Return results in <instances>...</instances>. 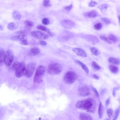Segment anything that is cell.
<instances>
[{"label": "cell", "mask_w": 120, "mask_h": 120, "mask_svg": "<svg viewBox=\"0 0 120 120\" xmlns=\"http://www.w3.org/2000/svg\"><path fill=\"white\" fill-rule=\"evenodd\" d=\"M107 113L109 119H111L112 118L114 117V112L112 109H109L107 111Z\"/></svg>", "instance_id": "29"}, {"label": "cell", "mask_w": 120, "mask_h": 120, "mask_svg": "<svg viewBox=\"0 0 120 120\" xmlns=\"http://www.w3.org/2000/svg\"><path fill=\"white\" fill-rule=\"evenodd\" d=\"M21 63L18 62V61L15 62L14 65H13V66H12V70H13L14 71H15L16 69L21 65Z\"/></svg>", "instance_id": "31"}, {"label": "cell", "mask_w": 120, "mask_h": 120, "mask_svg": "<svg viewBox=\"0 0 120 120\" xmlns=\"http://www.w3.org/2000/svg\"><path fill=\"white\" fill-rule=\"evenodd\" d=\"M11 40L13 41L21 42L22 44L23 45L28 44L27 36L25 34H20L19 35L13 36L11 38Z\"/></svg>", "instance_id": "8"}, {"label": "cell", "mask_w": 120, "mask_h": 120, "mask_svg": "<svg viewBox=\"0 0 120 120\" xmlns=\"http://www.w3.org/2000/svg\"><path fill=\"white\" fill-rule=\"evenodd\" d=\"M109 7V6L106 4H102L100 5L98 7V8L101 10H106Z\"/></svg>", "instance_id": "34"}, {"label": "cell", "mask_w": 120, "mask_h": 120, "mask_svg": "<svg viewBox=\"0 0 120 120\" xmlns=\"http://www.w3.org/2000/svg\"><path fill=\"white\" fill-rule=\"evenodd\" d=\"M0 64L3 65L4 63L5 58V53L3 49H1L0 51Z\"/></svg>", "instance_id": "21"}, {"label": "cell", "mask_w": 120, "mask_h": 120, "mask_svg": "<svg viewBox=\"0 0 120 120\" xmlns=\"http://www.w3.org/2000/svg\"><path fill=\"white\" fill-rule=\"evenodd\" d=\"M86 38L88 41L93 44H95L99 42L98 38L96 36L91 35H88L86 36Z\"/></svg>", "instance_id": "13"}, {"label": "cell", "mask_w": 120, "mask_h": 120, "mask_svg": "<svg viewBox=\"0 0 120 120\" xmlns=\"http://www.w3.org/2000/svg\"><path fill=\"white\" fill-rule=\"evenodd\" d=\"M40 53V50L38 48L35 47L32 48L29 51V54L32 56L37 55Z\"/></svg>", "instance_id": "15"}, {"label": "cell", "mask_w": 120, "mask_h": 120, "mask_svg": "<svg viewBox=\"0 0 120 120\" xmlns=\"http://www.w3.org/2000/svg\"><path fill=\"white\" fill-rule=\"evenodd\" d=\"M50 0H44L43 3V5L44 7H48L51 5L50 4Z\"/></svg>", "instance_id": "36"}, {"label": "cell", "mask_w": 120, "mask_h": 120, "mask_svg": "<svg viewBox=\"0 0 120 120\" xmlns=\"http://www.w3.org/2000/svg\"><path fill=\"white\" fill-rule=\"evenodd\" d=\"M93 77H94L95 79H99V77L96 74H93Z\"/></svg>", "instance_id": "44"}, {"label": "cell", "mask_w": 120, "mask_h": 120, "mask_svg": "<svg viewBox=\"0 0 120 120\" xmlns=\"http://www.w3.org/2000/svg\"><path fill=\"white\" fill-rule=\"evenodd\" d=\"M109 69L112 73L115 74L117 73L119 71V68L118 67L113 65H110L109 67Z\"/></svg>", "instance_id": "23"}, {"label": "cell", "mask_w": 120, "mask_h": 120, "mask_svg": "<svg viewBox=\"0 0 120 120\" xmlns=\"http://www.w3.org/2000/svg\"><path fill=\"white\" fill-rule=\"evenodd\" d=\"M119 112H120V110H119V108H117L116 109L115 112V115H114V116L113 120H116L118 118V116L119 114Z\"/></svg>", "instance_id": "33"}, {"label": "cell", "mask_w": 120, "mask_h": 120, "mask_svg": "<svg viewBox=\"0 0 120 120\" xmlns=\"http://www.w3.org/2000/svg\"><path fill=\"white\" fill-rule=\"evenodd\" d=\"M7 28L11 30H14L17 29V26L16 24L14 22L10 23L7 26Z\"/></svg>", "instance_id": "24"}, {"label": "cell", "mask_w": 120, "mask_h": 120, "mask_svg": "<svg viewBox=\"0 0 120 120\" xmlns=\"http://www.w3.org/2000/svg\"><path fill=\"white\" fill-rule=\"evenodd\" d=\"M100 39L102 40V41H104L105 42H107V43L109 44H111V41L109 39V37L107 38V37H105V36H101L100 37Z\"/></svg>", "instance_id": "28"}, {"label": "cell", "mask_w": 120, "mask_h": 120, "mask_svg": "<svg viewBox=\"0 0 120 120\" xmlns=\"http://www.w3.org/2000/svg\"><path fill=\"white\" fill-rule=\"evenodd\" d=\"M42 23L44 25H48L49 24V19H48L47 18H44L42 20Z\"/></svg>", "instance_id": "37"}, {"label": "cell", "mask_w": 120, "mask_h": 120, "mask_svg": "<svg viewBox=\"0 0 120 120\" xmlns=\"http://www.w3.org/2000/svg\"><path fill=\"white\" fill-rule=\"evenodd\" d=\"M73 51L77 55L83 57H86L87 54L83 49L79 48H74L73 49Z\"/></svg>", "instance_id": "12"}, {"label": "cell", "mask_w": 120, "mask_h": 120, "mask_svg": "<svg viewBox=\"0 0 120 120\" xmlns=\"http://www.w3.org/2000/svg\"><path fill=\"white\" fill-rule=\"evenodd\" d=\"M108 61L110 63L114 65H118L120 64V60L118 58L111 57L108 59Z\"/></svg>", "instance_id": "19"}, {"label": "cell", "mask_w": 120, "mask_h": 120, "mask_svg": "<svg viewBox=\"0 0 120 120\" xmlns=\"http://www.w3.org/2000/svg\"><path fill=\"white\" fill-rule=\"evenodd\" d=\"M119 47L120 48V44H119Z\"/></svg>", "instance_id": "47"}, {"label": "cell", "mask_w": 120, "mask_h": 120, "mask_svg": "<svg viewBox=\"0 0 120 120\" xmlns=\"http://www.w3.org/2000/svg\"><path fill=\"white\" fill-rule=\"evenodd\" d=\"M36 28H37V29H39V30L45 31V32L48 33L49 35H51V32L50 31V30L49 29V28H47L46 26L42 25H39L37 26Z\"/></svg>", "instance_id": "17"}, {"label": "cell", "mask_w": 120, "mask_h": 120, "mask_svg": "<svg viewBox=\"0 0 120 120\" xmlns=\"http://www.w3.org/2000/svg\"><path fill=\"white\" fill-rule=\"evenodd\" d=\"M61 25L65 28L70 29L73 28L75 24L72 21L68 20H63L61 21Z\"/></svg>", "instance_id": "11"}, {"label": "cell", "mask_w": 120, "mask_h": 120, "mask_svg": "<svg viewBox=\"0 0 120 120\" xmlns=\"http://www.w3.org/2000/svg\"><path fill=\"white\" fill-rule=\"evenodd\" d=\"M93 103L94 102L93 100L88 99L77 102L75 105V106L79 109L92 111V109L93 107Z\"/></svg>", "instance_id": "1"}, {"label": "cell", "mask_w": 120, "mask_h": 120, "mask_svg": "<svg viewBox=\"0 0 120 120\" xmlns=\"http://www.w3.org/2000/svg\"><path fill=\"white\" fill-rule=\"evenodd\" d=\"M12 16L16 20H19L21 17V15L19 12L17 11H14L12 13Z\"/></svg>", "instance_id": "22"}, {"label": "cell", "mask_w": 120, "mask_h": 120, "mask_svg": "<svg viewBox=\"0 0 120 120\" xmlns=\"http://www.w3.org/2000/svg\"><path fill=\"white\" fill-rule=\"evenodd\" d=\"M90 50L91 52L96 56H98L100 54V52L97 48L95 47H92L91 48Z\"/></svg>", "instance_id": "26"}, {"label": "cell", "mask_w": 120, "mask_h": 120, "mask_svg": "<svg viewBox=\"0 0 120 120\" xmlns=\"http://www.w3.org/2000/svg\"><path fill=\"white\" fill-rule=\"evenodd\" d=\"M91 65L93 69L95 70H99L101 69V67L95 61L92 62Z\"/></svg>", "instance_id": "25"}, {"label": "cell", "mask_w": 120, "mask_h": 120, "mask_svg": "<svg viewBox=\"0 0 120 120\" xmlns=\"http://www.w3.org/2000/svg\"><path fill=\"white\" fill-rule=\"evenodd\" d=\"M118 17L119 20V22L120 23V16H119Z\"/></svg>", "instance_id": "46"}, {"label": "cell", "mask_w": 120, "mask_h": 120, "mask_svg": "<svg viewBox=\"0 0 120 120\" xmlns=\"http://www.w3.org/2000/svg\"><path fill=\"white\" fill-rule=\"evenodd\" d=\"M14 60L13 52L10 50H8L5 53L4 63L7 66H9L12 63Z\"/></svg>", "instance_id": "7"}, {"label": "cell", "mask_w": 120, "mask_h": 120, "mask_svg": "<svg viewBox=\"0 0 120 120\" xmlns=\"http://www.w3.org/2000/svg\"><path fill=\"white\" fill-rule=\"evenodd\" d=\"M80 119L81 120H93L92 117L91 115L85 113H81L80 114Z\"/></svg>", "instance_id": "14"}, {"label": "cell", "mask_w": 120, "mask_h": 120, "mask_svg": "<svg viewBox=\"0 0 120 120\" xmlns=\"http://www.w3.org/2000/svg\"><path fill=\"white\" fill-rule=\"evenodd\" d=\"M104 106L101 102H100L99 104V109H98V114L100 118H102L104 114Z\"/></svg>", "instance_id": "18"}, {"label": "cell", "mask_w": 120, "mask_h": 120, "mask_svg": "<svg viewBox=\"0 0 120 120\" xmlns=\"http://www.w3.org/2000/svg\"><path fill=\"white\" fill-rule=\"evenodd\" d=\"M116 88H114L113 90V93H112V94H113V97H116Z\"/></svg>", "instance_id": "43"}, {"label": "cell", "mask_w": 120, "mask_h": 120, "mask_svg": "<svg viewBox=\"0 0 120 120\" xmlns=\"http://www.w3.org/2000/svg\"><path fill=\"white\" fill-rule=\"evenodd\" d=\"M98 4L96 2H92L88 4L89 7H95Z\"/></svg>", "instance_id": "38"}, {"label": "cell", "mask_w": 120, "mask_h": 120, "mask_svg": "<svg viewBox=\"0 0 120 120\" xmlns=\"http://www.w3.org/2000/svg\"><path fill=\"white\" fill-rule=\"evenodd\" d=\"M76 61L79 65H80L81 66V67H82V68H83V69H84L85 70V72H86V73H87V74H88V73H89V69H88V68L87 66H86L85 64H84V63H82V62L76 60Z\"/></svg>", "instance_id": "20"}, {"label": "cell", "mask_w": 120, "mask_h": 120, "mask_svg": "<svg viewBox=\"0 0 120 120\" xmlns=\"http://www.w3.org/2000/svg\"><path fill=\"white\" fill-rule=\"evenodd\" d=\"M102 21L104 22L106 24H109L111 23V21L109 19L106 18H101Z\"/></svg>", "instance_id": "35"}, {"label": "cell", "mask_w": 120, "mask_h": 120, "mask_svg": "<svg viewBox=\"0 0 120 120\" xmlns=\"http://www.w3.org/2000/svg\"><path fill=\"white\" fill-rule=\"evenodd\" d=\"M109 38L111 41L113 42H116L118 41V38L117 37L112 34H110L109 35Z\"/></svg>", "instance_id": "27"}, {"label": "cell", "mask_w": 120, "mask_h": 120, "mask_svg": "<svg viewBox=\"0 0 120 120\" xmlns=\"http://www.w3.org/2000/svg\"><path fill=\"white\" fill-rule=\"evenodd\" d=\"M77 77V75L75 72L69 71L65 74L63 80L65 83L71 84L75 81Z\"/></svg>", "instance_id": "4"}, {"label": "cell", "mask_w": 120, "mask_h": 120, "mask_svg": "<svg viewBox=\"0 0 120 120\" xmlns=\"http://www.w3.org/2000/svg\"><path fill=\"white\" fill-rule=\"evenodd\" d=\"M110 97H109L106 100V102H105V105L106 107H107V106L109 105V103H110Z\"/></svg>", "instance_id": "42"}, {"label": "cell", "mask_w": 120, "mask_h": 120, "mask_svg": "<svg viewBox=\"0 0 120 120\" xmlns=\"http://www.w3.org/2000/svg\"><path fill=\"white\" fill-rule=\"evenodd\" d=\"M3 30V26H0V30L2 31V30Z\"/></svg>", "instance_id": "45"}, {"label": "cell", "mask_w": 120, "mask_h": 120, "mask_svg": "<svg viewBox=\"0 0 120 120\" xmlns=\"http://www.w3.org/2000/svg\"><path fill=\"white\" fill-rule=\"evenodd\" d=\"M102 25L101 23H98L94 25V28L95 29L97 30H100L102 28Z\"/></svg>", "instance_id": "30"}, {"label": "cell", "mask_w": 120, "mask_h": 120, "mask_svg": "<svg viewBox=\"0 0 120 120\" xmlns=\"http://www.w3.org/2000/svg\"><path fill=\"white\" fill-rule=\"evenodd\" d=\"M80 95L82 97H86L91 95L89 88L87 86L84 85L81 87L79 90Z\"/></svg>", "instance_id": "10"}, {"label": "cell", "mask_w": 120, "mask_h": 120, "mask_svg": "<svg viewBox=\"0 0 120 120\" xmlns=\"http://www.w3.org/2000/svg\"><path fill=\"white\" fill-rule=\"evenodd\" d=\"M36 64L34 63H29L26 66L25 76L28 78L32 76L35 69Z\"/></svg>", "instance_id": "6"}, {"label": "cell", "mask_w": 120, "mask_h": 120, "mask_svg": "<svg viewBox=\"0 0 120 120\" xmlns=\"http://www.w3.org/2000/svg\"><path fill=\"white\" fill-rule=\"evenodd\" d=\"M92 89L93 90V92L95 93V95H96L97 97L98 98H99V94L98 93V92L96 90V89H95V88L92 87Z\"/></svg>", "instance_id": "39"}, {"label": "cell", "mask_w": 120, "mask_h": 120, "mask_svg": "<svg viewBox=\"0 0 120 120\" xmlns=\"http://www.w3.org/2000/svg\"><path fill=\"white\" fill-rule=\"evenodd\" d=\"M31 35L35 38L41 40H44L48 39L49 36L42 31H35L31 33Z\"/></svg>", "instance_id": "5"}, {"label": "cell", "mask_w": 120, "mask_h": 120, "mask_svg": "<svg viewBox=\"0 0 120 120\" xmlns=\"http://www.w3.org/2000/svg\"><path fill=\"white\" fill-rule=\"evenodd\" d=\"M62 70V66L58 63L50 65L48 67V73L52 75H58L61 73Z\"/></svg>", "instance_id": "3"}, {"label": "cell", "mask_w": 120, "mask_h": 120, "mask_svg": "<svg viewBox=\"0 0 120 120\" xmlns=\"http://www.w3.org/2000/svg\"><path fill=\"white\" fill-rule=\"evenodd\" d=\"M40 44L41 45L43 46H46L47 44V42L46 41H43V40L40 41Z\"/></svg>", "instance_id": "41"}, {"label": "cell", "mask_w": 120, "mask_h": 120, "mask_svg": "<svg viewBox=\"0 0 120 120\" xmlns=\"http://www.w3.org/2000/svg\"><path fill=\"white\" fill-rule=\"evenodd\" d=\"M98 14L95 11H92L89 12H86L84 14L86 17L90 18H95L97 16Z\"/></svg>", "instance_id": "16"}, {"label": "cell", "mask_w": 120, "mask_h": 120, "mask_svg": "<svg viewBox=\"0 0 120 120\" xmlns=\"http://www.w3.org/2000/svg\"><path fill=\"white\" fill-rule=\"evenodd\" d=\"M25 25L28 28H31V27H33V23L32 22L28 21V20L25 22Z\"/></svg>", "instance_id": "32"}, {"label": "cell", "mask_w": 120, "mask_h": 120, "mask_svg": "<svg viewBox=\"0 0 120 120\" xmlns=\"http://www.w3.org/2000/svg\"><path fill=\"white\" fill-rule=\"evenodd\" d=\"M73 7V5L72 4H71L70 5H69L68 6H67L65 7V9L67 11H70L72 9Z\"/></svg>", "instance_id": "40"}, {"label": "cell", "mask_w": 120, "mask_h": 120, "mask_svg": "<svg viewBox=\"0 0 120 120\" xmlns=\"http://www.w3.org/2000/svg\"><path fill=\"white\" fill-rule=\"evenodd\" d=\"M46 69L44 65L38 66L34 76L33 81L36 83H39L42 81V77L45 74Z\"/></svg>", "instance_id": "2"}, {"label": "cell", "mask_w": 120, "mask_h": 120, "mask_svg": "<svg viewBox=\"0 0 120 120\" xmlns=\"http://www.w3.org/2000/svg\"><path fill=\"white\" fill-rule=\"evenodd\" d=\"M26 67L24 63H22L21 65L15 70V75L18 78H21L25 75Z\"/></svg>", "instance_id": "9"}]
</instances>
